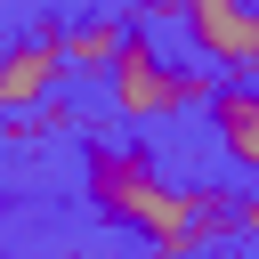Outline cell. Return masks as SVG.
Listing matches in <instances>:
<instances>
[{
	"instance_id": "277c9868",
	"label": "cell",
	"mask_w": 259,
	"mask_h": 259,
	"mask_svg": "<svg viewBox=\"0 0 259 259\" xmlns=\"http://www.w3.org/2000/svg\"><path fill=\"white\" fill-rule=\"evenodd\" d=\"M65 73H73V65H65V32H40V40L0 49V113H8V121L40 113V105L57 97V81H65Z\"/></svg>"
},
{
	"instance_id": "5b68a950",
	"label": "cell",
	"mask_w": 259,
	"mask_h": 259,
	"mask_svg": "<svg viewBox=\"0 0 259 259\" xmlns=\"http://www.w3.org/2000/svg\"><path fill=\"white\" fill-rule=\"evenodd\" d=\"M210 130H219V154H227L243 178H259V89H251V81H235V89L210 97Z\"/></svg>"
},
{
	"instance_id": "3957f363",
	"label": "cell",
	"mask_w": 259,
	"mask_h": 259,
	"mask_svg": "<svg viewBox=\"0 0 259 259\" xmlns=\"http://www.w3.org/2000/svg\"><path fill=\"white\" fill-rule=\"evenodd\" d=\"M178 24L219 73L235 81L259 73V0H178Z\"/></svg>"
},
{
	"instance_id": "8992f818",
	"label": "cell",
	"mask_w": 259,
	"mask_h": 259,
	"mask_svg": "<svg viewBox=\"0 0 259 259\" xmlns=\"http://www.w3.org/2000/svg\"><path fill=\"white\" fill-rule=\"evenodd\" d=\"M121 49H130V24H113V16H97V24H73V32H65V65H73V73H113V65H121Z\"/></svg>"
},
{
	"instance_id": "52a82bcc",
	"label": "cell",
	"mask_w": 259,
	"mask_h": 259,
	"mask_svg": "<svg viewBox=\"0 0 259 259\" xmlns=\"http://www.w3.org/2000/svg\"><path fill=\"white\" fill-rule=\"evenodd\" d=\"M235 227H243V235H259V194H243V210H235Z\"/></svg>"
},
{
	"instance_id": "ba28073f",
	"label": "cell",
	"mask_w": 259,
	"mask_h": 259,
	"mask_svg": "<svg viewBox=\"0 0 259 259\" xmlns=\"http://www.w3.org/2000/svg\"><path fill=\"white\" fill-rule=\"evenodd\" d=\"M57 259H113V251H57Z\"/></svg>"
},
{
	"instance_id": "6da1fadb",
	"label": "cell",
	"mask_w": 259,
	"mask_h": 259,
	"mask_svg": "<svg viewBox=\"0 0 259 259\" xmlns=\"http://www.w3.org/2000/svg\"><path fill=\"white\" fill-rule=\"evenodd\" d=\"M81 170H89V202H97L113 227H130L154 259H194V251L219 243V235L235 227V210H243V194L178 186V178H170L146 146H130V138H89Z\"/></svg>"
},
{
	"instance_id": "7a4b0ae2",
	"label": "cell",
	"mask_w": 259,
	"mask_h": 259,
	"mask_svg": "<svg viewBox=\"0 0 259 259\" xmlns=\"http://www.w3.org/2000/svg\"><path fill=\"white\" fill-rule=\"evenodd\" d=\"M105 97H113V113L121 121H170V113H194V105H210L219 89H210V73H194V65H170L146 32H130V49H121V65L105 73Z\"/></svg>"
}]
</instances>
